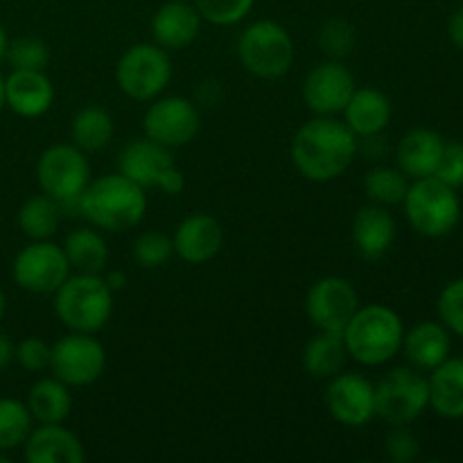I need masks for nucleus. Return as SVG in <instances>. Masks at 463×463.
Returning <instances> with one entry per match:
<instances>
[{
	"instance_id": "obj_1",
	"label": "nucleus",
	"mask_w": 463,
	"mask_h": 463,
	"mask_svg": "<svg viewBox=\"0 0 463 463\" xmlns=\"http://www.w3.org/2000/svg\"><path fill=\"white\" fill-rule=\"evenodd\" d=\"M357 154V136L335 116H317L303 122L292 138V163L298 175L326 184L351 167Z\"/></svg>"
},
{
	"instance_id": "obj_2",
	"label": "nucleus",
	"mask_w": 463,
	"mask_h": 463,
	"mask_svg": "<svg viewBox=\"0 0 463 463\" xmlns=\"http://www.w3.org/2000/svg\"><path fill=\"white\" fill-rule=\"evenodd\" d=\"M147 211L145 188L125 175H107L86 185L80 197V213L98 229L122 233L140 224Z\"/></svg>"
},
{
	"instance_id": "obj_3",
	"label": "nucleus",
	"mask_w": 463,
	"mask_h": 463,
	"mask_svg": "<svg viewBox=\"0 0 463 463\" xmlns=\"http://www.w3.org/2000/svg\"><path fill=\"white\" fill-rule=\"evenodd\" d=\"M405 337L401 315L387 306L357 307L353 319L344 328L348 357L364 366L387 364L398 355Z\"/></svg>"
},
{
	"instance_id": "obj_4",
	"label": "nucleus",
	"mask_w": 463,
	"mask_h": 463,
	"mask_svg": "<svg viewBox=\"0 0 463 463\" xmlns=\"http://www.w3.org/2000/svg\"><path fill=\"white\" fill-rule=\"evenodd\" d=\"M54 312L71 333L95 335L111 319L113 292L102 274L68 276L54 292Z\"/></svg>"
},
{
	"instance_id": "obj_5",
	"label": "nucleus",
	"mask_w": 463,
	"mask_h": 463,
	"mask_svg": "<svg viewBox=\"0 0 463 463\" xmlns=\"http://www.w3.org/2000/svg\"><path fill=\"white\" fill-rule=\"evenodd\" d=\"M402 208L411 229L425 238H446L461 222L459 194L437 176L411 181Z\"/></svg>"
},
{
	"instance_id": "obj_6",
	"label": "nucleus",
	"mask_w": 463,
	"mask_h": 463,
	"mask_svg": "<svg viewBox=\"0 0 463 463\" xmlns=\"http://www.w3.org/2000/svg\"><path fill=\"white\" fill-rule=\"evenodd\" d=\"M428 407V378L414 366L392 369L375 384V416L387 425H411Z\"/></svg>"
},
{
	"instance_id": "obj_7",
	"label": "nucleus",
	"mask_w": 463,
	"mask_h": 463,
	"mask_svg": "<svg viewBox=\"0 0 463 463\" xmlns=\"http://www.w3.org/2000/svg\"><path fill=\"white\" fill-rule=\"evenodd\" d=\"M238 57L260 80L283 77L294 61L292 36L280 23L258 21L240 34Z\"/></svg>"
},
{
	"instance_id": "obj_8",
	"label": "nucleus",
	"mask_w": 463,
	"mask_h": 463,
	"mask_svg": "<svg viewBox=\"0 0 463 463\" xmlns=\"http://www.w3.org/2000/svg\"><path fill=\"white\" fill-rule=\"evenodd\" d=\"M172 80V61L167 50L156 43H136L116 66V81L122 93L138 102L156 99Z\"/></svg>"
},
{
	"instance_id": "obj_9",
	"label": "nucleus",
	"mask_w": 463,
	"mask_h": 463,
	"mask_svg": "<svg viewBox=\"0 0 463 463\" xmlns=\"http://www.w3.org/2000/svg\"><path fill=\"white\" fill-rule=\"evenodd\" d=\"M36 179L41 190L57 199L59 206H80L90 179L89 158L75 145H52L41 154Z\"/></svg>"
},
{
	"instance_id": "obj_10",
	"label": "nucleus",
	"mask_w": 463,
	"mask_h": 463,
	"mask_svg": "<svg viewBox=\"0 0 463 463\" xmlns=\"http://www.w3.org/2000/svg\"><path fill=\"white\" fill-rule=\"evenodd\" d=\"M118 172L145 190L161 188L165 194H179L185 188V179L170 149L149 138L125 145L118 156Z\"/></svg>"
},
{
	"instance_id": "obj_11",
	"label": "nucleus",
	"mask_w": 463,
	"mask_h": 463,
	"mask_svg": "<svg viewBox=\"0 0 463 463\" xmlns=\"http://www.w3.org/2000/svg\"><path fill=\"white\" fill-rule=\"evenodd\" d=\"M107 351L89 333H71L52 346L50 371L68 387H89L102 378Z\"/></svg>"
},
{
	"instance_id": "obj_12",
	"label": "nucleus",
	"mask_w": 463,
	"mask_h": 463,
	"mask_svg": "<svg viewBox=\"0 0 463 463\" xmlns=\"http://www.w3.org/2000/svg\"><path fill=\"white\" fill-rule=\"evenodd\" d=\"M12 274L18 288L25 292L54 294L71 276V262L61 247L48 240H36L18 253Z\"/></svg>"
},
{
	"instance_id": "obj_13",
	"label": "nucleus",
	"mask_w": 463,
	"mask_h": 463,
	"mask_svg": "<svg viewBox=\"0 0 463 463\" xmlns=\"http://www.w3.org/2000/svg\"><path fill=\"white\" fill-rule=\"evenodd\" d=\"M199 111L185 98H161L145 111V138L163 145L167 149L184 147L199 134Z\"/></svg>"
},
{
	"instance_id": "obj_14",
	"label": "nucleus",
	"mask_w": 463,
	"mask_h": 463,
	"mask_svg": "<svg viewBox=\"0 0 463 463\" xmlns=\"http://www.w3.org/2000/svg\"><path fill=\"white\" fill-rule=\"evenodd\" d=\"M360 307V294L351 280L326 276L317 280L306 298L307 319L317 330H344Z\"/></svg>"
},
{
	"instance_id": "obj_15",
	"label": "nucleus",
	"mask_w": 463,
	"mask_h": 463,
	"mask_svg": "<svg viewBox=\"0 0 463 463\" xmlns=\"http://www.w3.org/2000/svg\"><path fill=\"white\" fill-rule=\"evenodd\" d=\"M355 89L351 71L337 59H330L307 72L301 93L303 102L315 116H339Z\"/></svg>"
},
{
	"instance_id": "obj_16",
	"label": "nucleus",
	"mask_w": 463,
	"mask_h": 463,
	"mask_svg": "<svg viewBox=\"0 0 463 463\" xmlns=\"http://www.w3.org/2000/svg\"><path fill=\"white\" fill-rule=\"evenodd\" d=\"M326 407L337 423L362 428L375 416V384L360 373H337L326 389Z\"/></svg>"
},
{
	"instance_id": "obj_17",
	"label": "nucleus",
	"mask_w": 463,
	"mask_h": 463,
	"mask_svg": "<svg viewBox=\"0 0 463 463\" xmlns=\"http://www.w3.org/2000/svg\"><path fill=\"white\" fill-rule=\"evenodd\" d=\"M172 244H175V253L184 262L203 265L220 253L224 244V231L213 215L194 213L176 226Z\"/></svg>"
},
{
	"instance_id": "obj_18",
	"label": "nucleus",
	"mask_w": 463,
	"mask_h": 463,
	"mask_svg": "<svg viewBox=\"0 0 463 463\" xmlns=\"http://www.w3.org/2000/svg\"><path fill=\"white\" fill-rule=\"evenodd\" d=\"M202 14L193 3L185 0H170L161 5L152 16L154 43L163 50H184L202 32Z\"/></svg>"
},
{
	"instance_id": "obj_19",
	"label": "nucleus",
	"mask_w": 463,
	"mask_h": 463,
	"mask_svg": "<svg viewBox=\"0 0 463 463\" xmlns=\"http://www.w3.org/2000/svg\"><path fill=\"white\" fill-rule=\"evenodd\" d=\"M30 463H81L86 452L80 439L61 423H39L23 443Z\"/></svg>"
},
{
	"instance_id": "obj_20",
	"label": "nucleus",
	"mask_w": 463,
	"mask_h": 463,
	"mask_svg": "<svg viewBox=\"0 0 463 463\" xmlns=\"http://www.w3.org/2000/svg\"><path fill=\"white\" fill-rule=\"evenodd\" d=\"M54 89L45 71H12L5 80V104L23 118H39L52 107Z\"/></svg>"
},
{
	"instance_id": "obj_21",
	"label": "nucleus",
	"mask_w": 463,
	"mask_h": 463,
	"mask_svg": "<svg viewBox=\"0 0 463 463\" xmlns=\"http://www.w3.org/2000/svg\"><path fill=\"white\" fill-rule=\"evenodd\" d=\"M396 240V220L378 203L360 208L353 220V244L364 260H380Z\"/></svg>"
},
{
	"instance_id": "obj_22",
	"label": "nucleus",
	"mask_w": 463,
	"mask_h": 463,
	"mask_svg": "<svg viewBox=\"0 0 463 463\" xmlns=\"http://www.w3.org/2000/svg\"><path fill=\"white\" fill-rule=\"evenodd\" d=\"M402 353L407 362L419 371L437 369L441 362L450 357L452 339L450 330L441 321H420L407 330L402 337Z\"/></svg>"
},
{
	"instance_id": "obj_23",
	"label": "nucleus",
	"mask_w": 463,
	"mask_h": 463,
	"mask_svg": "<svg viewBox=\"0 0 463 463\" xmlns=\"http://www.w3.org/2000/svg\"><path fill=\"white\" fill-rule=\"evenodd\" d=\"M443 147H446V140H443L441 134H437L434 129L419 127V129L407 131L396 149L398 167H401L411 181L434 176L439 161H441Z\"/></svg>"
},
{
	"instance_id": "obj_24",
	"label": "nucleus",
	"mask_w": 463,
	"mask_h": 463,
	"mask_svg": "<svg viewBox=\"0 0 463 463\" xmlns=\"http://www.w3.org/2000/svg\"><path fill=\"white\" fill-rule=\"evenodd\" d=\"M430 407L448 420L463 419V357H448L430 371Z\"/></svg>"
},
{
	"instance_id": "obj_25",
	"label": "nucleus",
	"mask_w": 463,
	"mask_h": 463,
	"mask_svg": "<svg viewBox=\"0 0 463 463\" xmlns=\"http://www.w3.org/2000/svg\"><path fill=\"white\" fill-rule=\"evenodd\" d=\"M344 122L355 136L383 134L392 120V102L378 89H355L344 109Z\"/></svg>"
},
{
	"instance_id": "obj_26",
	"label": "nucleus",
	"mask_w": 463,
	"mask_h": 463,
	"mask_svg": "<svg viewBox=\"0 0 463 463\" xmlns=\"http://www.w3.org/2000/svg\"><path fill=\"white\" fill-rule=\"evenodd\" d=\"M348 360L344 330H319L303 348V366L317 380H330L342 373Z\"/></svg>"
},
{
	"instance_id": "obj_27",
	"label": "nucleus",
	"mask_w": 463,
	"mask_h": 463,
	"mask_svg": "<svg viewBox=\"0 0 463 463\" xmlns=\"http://www.w3.org/2000/svg\"><path fill=\"white\" fill-rule=\"evenodd\" d=\"M25 405L36 423H63L72 411L71 387L54 375L39 380L27 393Z\"/></svg>"
},
{
	"instance_id": "obj_28",
	"label": "nucleus",
	"mask_w": 463,
	"mask_h": 463,
	"mask_svg": "<svg viewBox=\"0 0 463 463\" xmlns=\"http://www.w3.org/2000/svg\"><path fill=\"white\" fill-rule=\"evenodd\" d=\"M61 249L71 262V269H77L80 274H102L107 269L109 247L95 229L71 231Z\"/></svg>"
},
{
	"instance_id": "obj_29",
	"label": "nucleus",
	"mask_w": 463,
	"mask_h": 463,
	"mask_svg": "<svg viewBox=\"0 0 463 463\" xmlns=\"http://www.w3.org/2000/svg\"><path fill=\"white\" fill-rule=\"evenodd\" d=\"M113 118L102 107H84L75 113L71 125L72 145L84 154L99 152L113 138Z\"/></svg>"
},
{
	"instance_id": "obj_30",
	"label": "nucleus",
	"mask_w": 463,
	"mask_h": 463,
	"mask_svg": "<svg viewBox=\"0 0 463 463\" xmlns=\"http://www.w3.org/2000/svg\"><path fill=\"white\" fill-rule=\"evenodd\" d=\"M61 220V206L50 194H34L18 208V226L23 235L36 242V240H50L59 229Z\"/></svg>"
},
{
	"instance_id": "obj_31",
	"label": "nucleus",
	"mask_w": 463,
	"mask_h": 463,
	"mask_svg": "<svg viewBox=\"0 0 463 463\" xmlns=\"http://www.w3.org/2000/svg\"><path fill=\"white\" fill-rule=\"evenodd\" d=\"M366 197L371 203L378 206H398L405 199L407 190H410V176L401 170V167H387L380 165L366 175L364 179Z\"/></svg>"
},
{
	"instance_id": "obj_32",
	"label": "nucleus",
	"mask_w": 463,
	"mask_h": 463,
	"mask_svg": "<svg viewBox=\"0 0 463 463\" xmlns=\"http://www.w3.org/2000/svg\"><path fill=\"white\" fill-rule=\"evenodd\" d=\"M32 432V414L27 405L14 398H0V452L16 450Z\"/></svg>"
},
{
	"instance_id": "obj_33",
	"label": "nucleus",
	"mask_w": 463,
	"mask_h": 463,
	"mask_svg": "<svg viewBox=\"0 0 463 463\" xmlns=\"http://www.w3.org/2000/svg\"><path fill=\"white\" fill-rule=\"evenodd\" d=\"M5 59L12 71H45L50 63V50L45 41L36 36H18L9 41Z\"/></svg>"
},
{
	"instance_id": "obj_34",
	"label": "nucleus",
	"mask_w": 463,
	"mask_h": 463,
	"mask_svg": "<svg viewBox=\"0 0 463 463\" xmlns=\"http://www.w3.org/2000/svg\"><path fill=\"white\" fill-rule=\"evenodd\" d=\"M357 43V32L355 27L351 25L344 18H330L321 25L319 30V48L328 54L330 59H337L342 61L344 57L355 50Z\"/></svg>"
},
{
	"instance_id": "obj_35",
	"label": "nucleus",
	"mask_w": 463,
	"mask_h": 463,
	"mask_svg": "<svg viewBox=\"0 0 463 463\" xmlns=\"http://www.w3.org/2000/svg\"><path fill=\"white\" fill-rule=\"evenodd\" d=\"M175 256L172 238L158 231H147L134 242V262L143 269H158Z\"/></svg>"
},
{
	"instance_id": "obj_36",
	"label": "nucleus",
	"mask_w": 463,
	"mask_h": 463,
	"mask_svg": "<svg viewBox=\"0 0 463 463\" xmlns=\"http://www.w3.org/2000/svg\"><path fill=\"white\" fill-rule=\"evenodd\" d=\"M256 0H193L203 21L213 25H235L251 12Z\"/></svg>"
},
{
	"instance_id": "obj_37",
	"label": "nucleus",
	"mask_w": 463,
	"mask_h": 463,
	"mask_svg": "<svg viewBox=\"0 0 463 463\" xmlns=\"http://www.w3.org/2000/svg\"><path fill=\"white\" fill-rule=\"evenodd\" d=\"M437 312L441 324L450 330V335L463 337V276L450 280L441 289L437 301Z\"/></svg>"
},
{
	"instance_id": "obj_38",
	"label": "nucleus",
	"mask_w": 463,
	"mask_h": 463,
	"mask_svg": "<svg viewBox=\"0 0 463 463\" xmlns=\"http://www.w3.org/2000/svg\"><path fill=\"white\" fill-rule=\"evenodd\" d=\"M384 452L393 463H411L419 459L420 443L407 425H392L384 439Z\"/></svg>"
},
{
	"instance_id": "obj_39",
	"label": "nucleus",
	"mask_w": 463,
	"mask_h": 463,
	"mask_svg": "<svg viewBox=\"0 0 463 463\" xmlns=\"http://www.w3.org/2000/svg\"><path fill=\"white\" fill-rule=\"evenodd\" d=\"M50 357H52V346L43 342L41 337H27L16 346L14 360L32 373H41V371L50 369Z\"/></svg>"
},
{
	"instance_id": "obj_40",
	"label": "nucleus",
	"mask_w": 463,
	"mask_h": 463,
	"mask_svg": "<svg viewBox=\"0 0 463 463\" xmlns=\"http://www.w3.org/2000/svg\"><path fill=\"white\" fill-rule=\"evenodd\" d=\"M434 176L450 188H463V143H457V140L446 143Z\"/></svg>"
},
{
	"instance_id": "obj_41",
	"label": "nucleus",
	"mask_w": 463,
	"mask_h": 463,
	"mask_svg": "<svg viewBox=\"0 0 463 463\" xmlns=\"http://www.w3.org/2000/svg\"><path fill=\"white\" fill-rule=\"evenodd\" d=\"M448 36H450L452 45L463 50V7L457 9L448 21Z\"/></svg>"
},
{
	"instance_id": "obj_42",
	"label": "nucleus",
	"mask_w": 463,
	"mask_h": 463,
	"mask_svg": "<svg viewBox=\"0 0 463 463\" xmlns=\"http://www.w3.org/2000/svg\"><path fill=\"white\" fill-rule=\"evenodd\" d=\"M14 353H16V346L12 344V339L0 333V373L9 369V364L14 362Z\"/></svg>"
},
{
	"instance_id": "obj_43",
	"label": "nucleus",
	"mask_w": 463,
	"mask_h": 463,
	"mask_svg": "<svg viewBox=\"0 0 463 463\" xmlns=\"http://www.w3.org/2000/svg\"><path fill=\"white\" fill-rule=\"evenodd\" d=\"M104 279V283L109 285V289H111L113 294L118 292V289H122L125 288V283H127V276L122 274L120 269H113V271H107V274L102 276Z\"/></svg>"
},
{
	"instance_id": "obj_44",
	"label": "nucleus",
	"mask_w": 463,
	"mask_h": 463,
	"mask_svg": "<svg viewBox=\"0 0 463 463\" xmlns=\"http://www.w3.org/2000/svg\"><path fill=\"white\" fill-rule=\"evenodd\" d=\"M7 45H9V39L7 34H5V27L0 25V61H3L5 54H7Z\"/></svg>"
},
{
	"instance_id": "obj_45",
	"label": "nucleus",
	"mask_w": 463,
	"mask_h": 463,
	"mask_svg": "<svg viewBox=\"0 0 463 463\" xmlns=\"http://www.w3.org/2000/svg\"><path fill=\"white\" fill-rule=\"evenodd\" d=\"M5 107V80L0 77V109Z\"/></svg>"
},
{
	"instance_id": "obj_46",
	"label": "nucleus",
	"mask_w": 463,
	"mask_h": 463,
	"mask_svg": "<svg viewBox=\"0 0 463 463\" xmlns=\"http://www.w3.org/2000/svg\"><path fill=\"white\" fill-rule=\"evenodd\" d=\"M3 315H5V294L3 289H0V319H3Z\"/></svg>"
},
{
	"instance_id": "obj_47",
	"label": "nucleus",
	"mask_w": 463,
	"mask_h": 463,
	"mask_svg": "<svg viewBox=\"0 0 463 463\" xmlns=\"http://www.w3.org/2000/svg\"><path fill=\"white\" fill-rule=\"evenodd\" d=\"M461 3H463V0H461Z\"/></svg>"
}]
</instances>
